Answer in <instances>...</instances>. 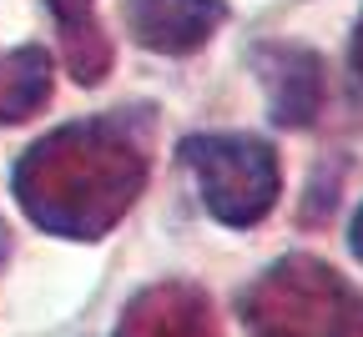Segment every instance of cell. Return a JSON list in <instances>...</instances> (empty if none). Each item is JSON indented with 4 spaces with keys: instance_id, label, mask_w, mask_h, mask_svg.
Here are the masks:
<instances>
[{
    "instance_id": "7a4b0ae2",
    "label": "cell",
    "mask_w": 363,
    "mask_h": 337,
    "mask_svg": "<svg viewBox=\"0 0 363 337\" xmlns=\"http://www.w3.org/2000/svg\"><path fill=\"white\" fill-rule=\"evenodd\" d=\"M182 166L192 171L207 217L222 227L247 232L272 217L283 197V161L267 136L252 131H192L177 147Z\"/></svg>"
},
{
    "instance_id": "8fae6325",
    "label": "cell",
    "mask_w": 363,
    "mask_h": 337,
    "mask_svg": "<svg viewBox=\"0 0 363 337\" xmlns=\"http://www.w3.org/2000/svg\"><path fill=\"white\" fill-rule=\"evenodd\" d=\"M348 61H353V76L363 86V16H358V30H353V45H348Z\"/></svg>"
},
{
    "instance_id": "7c38bea8",
    "label": "cell",
    "mask_w": 363,
    "mask_h": 337,
    "mask_svg": "<svg viewBox=\"0 0 363 337\" xmlns=\"http://www.w3.org/2000/svg\"><path fill=\"white\" fill-rule=\"evenodd\" d=\"M11 257H16V236H11V227H6V217H0V272L11 267Z\"/></svg>"
},
{
    "instance_id": "277c9868",
    "label": "cell",
    "mask_w": 363,
    "mask_h": 337,
    "mask_svg": "<svg viewBox=\"0 0 363 337\" xmlns=\"http://www.w3.org/2000/svg\"><path fill=\"white\" fill-rule=\"evenodd\" d=\"M252 66L262 76L267 91V116L272 126L283 131H308L323 111V96H328V71L323 56L308 51V45H288V40H272L252 51Z\"/></svg>"
},
{
    "instance_id": "5b68a950",
    "label": "cell",
    "mask_w": 363,
    "mask_h": 337,
    "mask_svg": "<svg viewBox=\"0 0 363 337\" xmlns=\"http://www.w3.org/2000/svg\"><path fill=\"white\" fill-rule=\"evenodd\" d=\"M227 0H121L131 45L152 56H197L227 25Z\"/></svg>"
},
{
    "instance_id": "30bf717a",
    "label": "cell",
    "mask_w": 363,
    "mask_h": 337,
    "mask_svg": "<svg viewBox=\"0 0 363 337\" xmlns=\"http://www.w3.org/2000/svg\"><path fill=\"white\" fill-rule=\"evenodd\" d=\"M348 252H353V262H363V207H358L353 222H348Z\"/></svg>"
},
{
    "instance_id": "3957f363",
    "label": "cell",
    "mask_w": 363,
    "mask_h": 337,
    "mask_svg": "<svg viewBox=\"0 0 363 337\" xmlns=\"http://www.w3.org/2000/svg\"><path fill=\"white\" fill-rule=\"evenodd\" d=\"M353 287L313 252H288L267 262L238 297L252 337H323Z\"/></svg>"
},
{
    "instance_id": "9c48e42d",
    "label": "cell",
    "mask_w": 363,
    "mask_h": 337,
    "mask_svg": "<svg viewBox=\"0 0 363 337\" xmlns=\"http://www.w3.org/2000/svg\"><path fill=\"white\" fill-rule=\"evenodd\" d=\"M323 337H363V297H358V292L343 297V307H338V317L328 322Z\"/></svg>"
},
{
    "instance_id": "8992f818",
    "label": "cell",
    "mask_w": 363,
    "mask_h": 337,
    "mask_svg": "<svg viewBox=\"0 0 363 337\" xmlns=\"http://www.w3.org/2000/svg\"><path fill=\"white\" fill-rule=\"evenodd\" d=\"M111 337H217V307L192 277H162L121 307Z\"/></svg>"
},
{
    "instance_id": "52a82bcc",
    "label": "cell",
    "mask_w": 363,
    "mask_h": 337,
    "mask_svg": "<svg viewBox=\"0 0 363 337\" xmlns=\"http://www.w3.org/2000/svg\"><path fill=\"white\" fill-rule=\"evenodd\" d=\"M45 11L56 16V35H61V56L76 86H101L111 76V35L96 16V0H45Z\"/></svg>"
},
{
    "instance_id": "6da1fadb",
    "label": "cell",
    "mask_w": 363,
    "mask_h": 337,
    "mask_svg": "<svg viewBox=\"0 0 363 337\" xmlns=\"http://www.w3.org/2000/svg\"><path fill=\"white\" fill-rule=\"evenodd\" d=\"M152 147L157 111L147 101L76 116L21 152L11 191L30 227L66 242H101L142 202L152 181Z\"/></svg>"
},
{
    "instance_id": "ba28073f",
    "label": "cell",
    "mask_w": 363,
    "mask_h": 337,
    "mask_svg": "<svg viewBox=\"0 0 363 337\" xmlns=\"http://www.w3.org/2000/svg\"><path fill=\"white\" fill-rule=\"evenodd\" d=\"M51 71H56L51 51L35 40L0 51V126H21L51 106V91H56Z\"/></svg>"
}]
</instances>
